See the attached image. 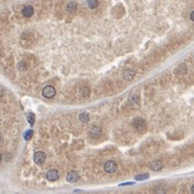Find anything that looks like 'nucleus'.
I'll list each match as a JSON object with an SVG mask.
<instances>
[{
	"instance_id": "1",
	"label": "nucleus",
	"mask_w": 194,
	"mask_h": 194,
	"mask_svg": "<svg viewBox=\"0 0 194 194\" xmlns=\"http://www.w3.org/2000/svg\"><path fill=\"white\" fill-rule=\"evenodd\" d=\"M133 126H134V129L137 131H139V133H142V131H144L146 129H147L146 121H144V119H141V118H136V119L133 121Z\"/></svg>"
},
{
	"instance_id": "2",
	"label": "nucleus",
	"mask_w": 194,
	"mask_h": 194,
	"mask_svg": "<svg viewBox=\"0 0 194 194\" xmlns=\"http://www.w3.org/2000/svg\"><path fill=\"white\" fill-rule=\"evenodd\" d=\"M56 94V91H55V88L53 86H51V85H47L45 88H43V91H42V95L43 97L45 98H53Z\"/></svg>"
},
{
	"instance_id": "3",
	"label": "nucleus",
	"mask_w": 194,
	"mask_h": 194,
	"mask_svg": "<svg viewBox=\"0 0 194 194\" xmlns=\"http://www.w3.org/2000/svg\"><path fill=\"white\" fill-rule=\"evenodd\" d=\"M103 169H105V172H114L118 169V165H116V162H113V161H108V162L105 163V166H103Z\"/></svg>"
},
{
	"instance_id": "4",
	"label": "nucleus",
	"mask_w": 194,
	"mask_h": 194,
	"mask_svg": "<svg viewBox=\"0 0 194 194\" xmlns=\"http://www.w3.org/2000/svg\"><path fill=\"white\" fill-rule=\"evenodd\" d=\"M45 160H47V155H45V153L41 152V151H38V152L34 153V163H37V164H42V163L45 162Z\"/></svg>"
},
{
	"instance_id": "5",
	"label": "nucleus",
	"mask_w": 194,
	"mask_h": 194,
	"mask_svg": "<svg viewBox=\"0 0 194 194\" xmlns=\"http://www.w3.org/2000/svg\"><path fill=\"white\" fill-rule=\"evenodd\" d=\"M66 179H67V181L68 182L75 183V182H77L79 180V174L75 172V170H71V172H69L68 174H67Z\"/></svg>"
},
{
	"instance_id": "6",
	"label": "nucleus",
	"mask_w": 194,
	"mask_h": 194,
	"mask_svg": "<svg viewBox=\"0 0 194 194\" xmlns=\"http://www.w3.org/2000/svg\"><path fill=\"white\" fill-rule=\"evenodd\" d=\"M58 177H60V175H58V172L56 169H50L47 172V179L50 180V181H55V180L58 179Z\"/></svg>"
},
{
	"instance_id": "7",
	"label": "nucleus",
	"mask_w": 194,
	"mask_h": 194,
	"mask_svg": "<svg viewBox=\"0 0 194 194\" xmlns=\"http://www.w3.org/2000/svg\"><path fill=\"white\" fill-rule=\"evenodd\" d=\"M34 12V8H32V6H24L22 10L23 15L25 16V17H30V16H32Z\"/></svg>"
},
{
	"instance_id": "8",
	"label": "nucleus",
	"mask_w": 194,
	"mask_h": 194,
	"mask_svg": "<svg viewBox=\"0 0 194 194\" xmlns=\"http://www.w3.org/2000/svg\"><path fill=\"white\" fill-rule=\"evenodd\" d=\"M134 77H135V71H133V70L127 69V70H125V71L123 72V78L125 79L126 81H131L134 79Z\"/></svg>"
},
{
	"instance_id": "9",
	"label": "nucleus",
	"mask_w": 194,
	"mask_h": 194,
	"mask_svg": "<svg viewBox=\"0 0 194 194\" xmlns=\"http://www.w3.org/2000/svg\"><path fill=\"white\" fill-rule=\"evenodd\" d=\"M100 131H101V129H100L99 126L93 125L92 126V129H90V135L93 136V137H97V136H99L100 135Z\"/></svg>"
},
{
	"instance_id": "10",
	"label": "nucleus",
	"mask_w": 194,
	"mask_h": 194,
	"mask_svg": "<svg viewBox=\"0 0 194 194\" xmlns=\"http://www.w3.org/2000/svg\"><path fill=\"white\" fill-rule=\"evenodd\" d=\"M150 168L152 169V170L157 172V170H161V169L163 168V165H162V163H161L160 161H154L153 163H151Z\"/></svg>"
},
{
	"instance_id": "11",
	"label": "nucleus",
	"mask_w": 194,
	"mask_h": 194,
	"mask_svg": "<svg viewBox=\"0 0 194 194\" xmlns=\"http://www.w3.org/2000/svg\"><path fill=\"white\" fill-rule=\"evenodd\" d=\"M79 119L82 123H88L90 121V114L88 112H82L80 116H79Z\"/></svg>"
},
{
	"instance_id": "12",
	"label": "nucleus",
	"mask_w": 194,
	"mask_h": 194,
	"mask_svg": "<svg viewBox=\"0 0 194 194\" xmlns=\"http://www.w3.org/2000/svg\"><path fill=\"white\" fill-rule=\"evenodd\" d=\"M67 11L70 13H73L75 12V10H77V3L75 2H69L68 4H67Z\"/></svg>"
},
{
	"instance_id": "13",
	"label": "nucleus",
	"mask_w": 194,
	"mask_h": 194,
	"mask_svg": "<svg viewBox=\"0 0 194 194\" xmlns=\"http://www.w3.org/2000/svg\"><path fill=\"white\" fill-rule=\"evenodd\" d=\"M88 6L90 9H95L98 6V0H88Z\"/></svg>"
},
{
	"instance_id": "14",
	"label": "nucleus",
	"mask_w": 194,
	"mask_h": 194,
	"mask_svg": "<svg viewBox=\"0 0 194 194\" xmlns=\"http://www.w3.org/2000/svg\"><path fill=\"white\" fill-rule=\"evenodd\" d=\"M32 134H34V131H32V129L26 131L25 134H24V139H25V140H30V138L32 137Z\"/></svg>"
},
{
	"instance_id": "15",
	"label": "nucleus",
	"mask_w": 194,
	"mask_h": 194,
	"mask_svg": "<svg viewBox=\"0 0 194 194\" xmlns=\"http://www.w3.org/2000/svg\"><path fill=\"white\" fill-rule=\"evenodd\" d=\"M177 72H180V73H185L187 72V67L185 65H180L178 69H176V73Z\"/></svg>"
},
{
	"instance_id": "16",
	"label": "nucleus",
	"mask_w": 194,
	"mask_h": 194,
	"mask_svg": "<svg viewBox=\"0 0 194 194\" xmlns=\"http://www.w3.org/2000/svg\"><path fill=\"white\" fill-rule=\"evenodd\" d=\"M148 178H149V175H148V174L136 176V180H146V179H148Z\"/></svg>"
},
{
	"instance_id": "17",
	"label": "nucleus",
	"mask_w": 194,
	"mask_h": 194,
	"mask_svg": "<svg viewBox=\"0 0 194 194\" xmlns=\"http://www.w3.org/2000/svg\"><path fill=\"white\" fill-rule=\"evenodd\" d=\"M28 122L30 123V125H34V113H29L28 114Z\"/></svg>"
},
{
	"instance_id": "18",
	"label": "nucleus",
	"mask_w": 194,
	"mask_h": 194,
	"mask_svg": "<svg viewBox=\"0 0 194 194\" xmlns=\"http://www.w3.org/2000/svg\"><path fill=\"white\" fill-rule=\"evenodd\" d=\"M90 94V91H88V88H83V91H82V95L83 96H88Z\"/></svg>"
},
{
	"instance_id": "19",
	"label": "nucleus",
	"mask_w": 194,
	"mask_h": 194,
	"mask_svg": "<svg viewBox=\"0 0 194 194\" xmlns=\"http://www.w3.org/2000/svg\"><path fill=\"white\" fill-rule=\"evenodd\" d=\"M134 185V182H126V183H121V187H122V185Z\"/></svg>"
},
{
	"instance_id": "20",
	"label": "nucleus",
	"mask_w": 194,
	"mask_h": 194,
	"mask_svg": "<svg viewBox=\"0 0 194 194\" xmlns=\"http://www.w3.org/2000/svg\"><path fill=\"white\" fill-rule=\"evenodd\" d=\"M191 21H194V11L191 12Z\"/></svg>"
},
{
	"instance_id": "21",
	"label": "nucleus",
	"mask_w": 194,
	"mask_h": 194,
	"mask_svg": "<svg viewBox=\"0 0 194 194\" xmlns=\"http://www.w3.org/2000/svg\"><path fill=\"white\" fill-rule=\"evenodd\" d=\"M1 160H2V157H1V154H0V162H1Z\"/></svg>"
}]
</instances>
